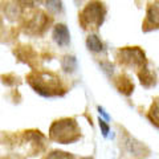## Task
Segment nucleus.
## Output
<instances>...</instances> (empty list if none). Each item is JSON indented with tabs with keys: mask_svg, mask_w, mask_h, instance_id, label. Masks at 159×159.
Instances as JSON below:
<instances>
[{
	"mask_svg": "<svg viewBox=\"0 0 159 159\" xmlns=\"http://www.w3.org/2000/svg\"><path fill=\"white\" fill-rule=\"evenodd\" d=\"M27 82L43 97H61L68 90L60 76L53 72L32 70L27 74Z\"/></svg>",
	"mask_w": 159,
	"mask_h": 159,
	"instance_id": "obj_1",
	"label": "nucleus"
},
{
	"mask_svg": "<svg viewBox=\"0 0 159 159\" xmlns=\"http://www.w3.org/2000/svg\"><path fill=\"white\" fill-rule=\"evenodd\" d=\"M48 137L53 142L61 145H70L80 139L81 129L74 118H60L52 122Z\"/></svg>",
	"mask_w": 159,
	"mask_h": 159,
	"instance_id": "obj_2",
	"label": "nucleus"
},
{
	"mask_svg": "<svg viewBox=\"0 0 159 159\" xmlns=\"http://www.w3.org/2000/svg\"><path fill=\"white\" fill-rule=\"evenodd\" d=\"M106 8L101 2L88 3L78 15V21L85 31H96L105 20Z\"/></svg>",
	"mask_w": 159,
	"mask_h": 159,
	"instance_id": "obj_3",
	"label": "nucleus"
},
{
	"mask_svg": "<svg viewBox=\"0 0 159 159\" xmlns=\"http://www.w3.org/2000/svg\"><path fill=\"white\" fill-rule=\"evenodd\" d=\"M21 19V29L28 36H40L52 24V17L41 9H33L32 12L24 13Z\"/></svg>",
	"mask_w": 159,
	"mask_h": 159,
	"instance_id": "obj_4",
	"label": "nucleus"
},
{
	"mask_svg": "<svg viewBox=\"0 0 159 159\" xmlns=\"http://www.w3.org/2000/svg\"><path fill=\"white\" fill-rule=\"evenodd\" d=\"M117 61L123 68L135 69L137 73L145 69L147 65L146 54L139 47H125L118 49Z\"/></svg>",
	"mask_w": 159,
	"mask_h": 159,
	"instance_id": "obj_5",
	"label": "nucleus"
},
{
	"mask_svg": "<svg viewBox=\"0 0 159 159\" xmlns=\"http://www.w3.org/2000/svg\"><path fill=\"white\" fill-rule=\"evenodd\" d=\"M13 53H15V56L17 57L19 61L27 64L33 70H36L39 56H37L36 51H34L31 45H24V44H21V45H19L13 49Z\"/></svg>",
	"mask_w": 159,
	"mask_h": 159,
	"instance_id": "obj_6",
	"label": "nucleus"
},
{
	"mask_svg": "<svg viewBox=\"0 0 159 159\" xmlns=\"http://www.w3.org/2000/svg\"><path fill=\"white\" fill-rule=\"evenodd\" d=\"M121 143H122L123 148H125V151L127 154H130V155H133V157L142 158L143 155H145V150L148 151L142 142H138L137 139L131 138L130 135H127V134L123 137V139H121Z\"/></svg>",
	"mask_w": 159,
	"mask_h": 159,
	"instance_id": "obj_7",
	"label": "nucleus"
},
{
	"mask_svg": "<svg viewBox=\"0 0 159 159\" xmlns=\"http://www.w3.org/2000/svg\"><path fill=\"white\" fill-rule=\"evenodd\" d=\"M2 11L4 13L6 19H8L9 21H16L20 20L24 15V9L23 6H20L19 2H6L2 3Z\"/></svg>",
	"mask_w": 159,
	"mask_h": 159,
	"instance_id": "obj_8",
	"label": "nucleus"
},
{
	"mask_svg": "<svg viewBox=\"0 0 159 159\" xmlns=\"http://www.w3.org/2000/svg\"><path fill=\"white\" fill-rule=\"evenodd\" d=\"M158 3H150L147 6V11H146V19L143 21V31L148 32L152 29L158 28L159 24V17H158Z\"/></svg>",
	"mask_w": 159,
	"mask_h": 159,
	"instance_id": "obj_9",
	"label": "nucleus"
},
{
	"mask_svg": "<svg viewBox=\"0 0 159 159\" xmlns=\"http://www.w3.org/2000/svg\"><path fill=\"white\" fill-rule=\"evenodd\" d=\"M52 36L58 47H66L70 43V33L65 24H56L53 28Z\"/></svg>",
	"mask_w": 159,
	"mask_h": 159,
	"instance_id": "obj_10",
	"label": "nucleus"
},
{
	"mask_svg": "<svg viewBox=\"0 0 159 159\" xmlns=\"http://www.w3.org/2000/svg\"><path fill=\"white\" fill-rule=\"evenodd\" d=\"M114 86L117 88L119 93H122L123 96H131L134 92V82L127 74H118L114 78Z\"/></svg>",
	"mask_w": 159,
	"mask_h": 159,
	"instance_id": "obj_11",
	"label": "nucleus"
},
{
	"mask_svg": "<svg viewBox=\"0 0 159 159\" xmlns=\"http://www.w3.org/2000/svg\"><path fill=\"white\" fill-rule=\"evenodd\" d=\"M86 47H88V49L90 52L98 53V52H101L103 49V44H102V41H101V39H99L98 34L92 33V34H89V36L86 37Z\"/></svg>",
	"mask_w": 159,
	"mask_h": 159,
	"instance_id": "obj_12",
	"label": "nucleus"
},
{
	"mask_svg": "<svg viewBox=\"0 0 159 159\" xmlns=\"http://www.w3.org/2000/svg\"><path fill=\"white\" fill-rule=\"evenodd\" d=\"M138 78H139V81H141L142 86H145V88H151L155 85V76H154L152 72L148 70L147 68L138 72Z\"/></svg>",
	"mask_w": 159,
	"mask_h": 159,
	"instance_id": "obj_13",
	"label": "nucleus"
},
{
	"mask_svg": "<svg viewBox=\"0 0 159 159\" xmlns=\"http://www.w3.org/2000/svg\"><path fill=\"white\" fill-rule=\"evenodd\" d=\"M61 68L64 69V72H66L69 74H72L77 70V60L74 56H70V54H66L64 56L61 60Z\"/></svg>",
	"mask_w": 159,
	"mask_h": 159,
	"instance_id": "obj_14",
	"label": "nucleus"
},
{
	"mask_svg": "<svg viewBox=\"0 0 159 159\" xmlns=\"http://www.w3.org/2000/svg\"><path fill=\"white\" fill-rule=\"evenodd\" d=\"M45 159H74L73 154L61 151V150H53L45 157Z\"/></svg>",
	"mask_w": 159,
	"mask_h": 159,
	"instance_id": "obj_15",
	"label": "nucleus"
},
{
	"mask_svg": "<svg viewBox=\"0 0 159 159\" xmlns=\"http://www.w3.org/2000/svg\"><path fill=\"white\" fill-rule=\"evenodd\" d=\"M2 82L6 86H16L20 84V80H19L17 76L9 73V74H4V76H2Z\"/></svg>",
	"mask_w": 159,
	"mask_h": 159,
	"instance_id": "obj_16",
	"label": "nucleus"
},
{
	"mask_svg": "<svg viewBox=\"0 0 159 159\" xmlns=\"http://www.w3.org/2000/svg\"><path fill=\"white\" fill-rule=\"evenodd\" d=\"M147 117L150 118V121L158 127V98H155V101H154V103L151 105L150 110H148Z\"/></svg>",
	"mask_w": 159,
	"mask_h": 159,
	"instance_id": "obj_17",
	"label": "nucleus"
},
{
	"mask_svg": "<svg viewBox=\"0 0 159 159\" xmlns=\"http://www.w3.org/2000/svg\"><path fill=\"white\" fill-rule=\"evenodd\" d=\"M47 9L52 15H56L58 12H61L62 9V3L61 2H47Z\"/></svg>",
	"mask_w": 159,
	"mask_h": 159,
	"instance_id": "obj_18",
	"label": "nucleus"
},
{
	"mask_svg": "<svg viewBox=\"0 0 159 159\" xmlns=\"http://www.w3.org/2000/svg\"><path fill=\"white\" fill-rule=\"evenodd\" d=\"M98 122H99V127H101V133H102V135L103 137H107V134L110 133V126H109V123L106 121H103V119L99 117L98 119Z\"/></svg>",
	"mask_w": 159,
	"mask_h": 159,
	"instance_id": "obj_19",
	"label": "nucleus"
},
{
	"mask_svg": "<svg viewBox=\"0 0 159 159\" xmlns=\"http://www.w3.org/2000/svg\"><path fill=\"white\" fill-rule=\"evenodd\" d=\"M101 68H103L102 70L105 72V73H107V74H111V73L114 72V65H113L111 62H109V61L101 62Z\"/></svg>",
	"mask_w": 159,
	"mask_h": 159,
	"instance_id": "obj_20",
	"label": "nucleus"
},
{
	"mask_svg": "<svg viewBox=\"0 0 159 159\" xmlns=\"http://www.w3.org/2000/svg\"><path fill=\"white\" fill-rule=\"evenodd\" d=\"M98 111H99V114H102V116L105 117L106 121H109V119H110V117H109V114H106V111L103 110V109H102L101 106H98Z\"/></svg>",
	"mask_w": 159,
	"mask_h": 159,
	"instance_id": "obj_21",
	"label": "nucleus"
},
{
	"mask_svg": "<svg viewBox=\"0 0 159 159\" xmlns=\"http://www.w3.org/2000/svg\"><path fill=\"white\" fill-rule=\"evenodd\" d=\"M2 27H3V17L0 16V28H2Z\"/></svg>",
	"mask_w": 159,
	"mask_h": 159,
	"instance_id": "obj_22",
	"label": "nucleus"
},
{
	"mask_svg": "<svg viewBox=\"0 0 159 159\" xmlns=\"http://www.w3.org/2000/svg\"><path fill=\"white\" fill-rule=\"evenodd\" d=\"M80 159H93L92 157H84V158H80Z\"/></svg>",
	"mask_w": 159,
	"mask_h": 159,
	"instance_id": "obj_23",
	"label": "nucleus"
}]
</instances>
